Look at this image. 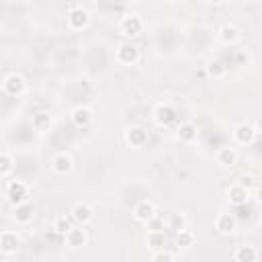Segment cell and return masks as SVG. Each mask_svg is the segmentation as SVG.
Listing matches in <instances>:
<instances>
[{
	"instance_id": "obj_18",
	"label": "cell",
	"mask_w": 262,
	"mask_h": 262,
	"mask_svg": "<svg viewBox=\"0 0 262 262\" xmlns=\"http://www.w3.org/2000/svg\"><path fill=\"white\" fill-rule=\"evenodd\" d=\"M217 37H219L221 43H225V45H233V43L239 39V31H237L235 25H231V23H223V25L217 29Z\"/></svg>"
},
{
	"instance_id": "obj_19",
	"label": "cell",
	"mask_w": 262,
	"mask_h": 262,
	"mask_svg": "<svg viewBox=\"0 0 262 262\" xmlns=\"http://www.w3.org/2000/svg\"><path fill=\"white\" fill-rule=\"evenodd\" d=\"M33 205L29 203V201H25V203H18V205H14V221L18 223V225H27V223H31L33 221Z\"/></svg>"
},
{
	"instance_id": "obj_32",
	"label": "cell",
	"mask_w": 262,
	"mask_h": 262,
	"mask_svg": "<svg viewBox=\"0 0 262 262\" xmlns=\"http://www.w3.org/2000/svg\"><path fill=\"white\" fill-rule=\"evenodd\" d=\"M174 262H176V260H174Z\"/></svg>"
},
{
	"instance_id": "obj_29",
	"label": "cell",
	"mask_w": 262,
	"mask_h": 262,
	"mask_svg": "<svg viewBox=\"0 0 262 262\" xmlns=\"http://www.w3.org/2000/svg\"><path fill=\"white\" fill-rule=\"evenodd\" d=\"M237 184H239V186H244L248 192H252V190H256V188H258V180H256V176H254V174H242V176H239V180H237Z\"/></svg>"
},
{
	"instance_id": "obj_31",
	"label": "cell",
	"mask_w": 262,
	"mask_h": 262,
	"mask_svg": "<svg viewBox=\"0 0 262 262\" xmlns=\"http://www.w3.org/2000/svg\"><path fill=\"white\" fill-rule=\"evenodd\" d=\"M4 262H12V260H4Z\"/></svg>"
},
{
	"instance_id": "obj_12",
	"label": "cell",
	"mask_w": 262,
	"mask_h": 262,
	"mask_svg": "<svg viewBox=\"0 0 262 262\" xmlns=\"http://www.w3.org/2000/svg\"><path fill=\"white\" fill-rule=\"evenodd\" d=\"M63 237H66L68 248H72V250H78V248L86 246V242H88V233H86V229L82 225H76V227L72 225Z\"/></svg>"
},
{
	"instance_id": "obj_20",
	"label": "cell",
	"mask_w": 262,
	"mask_h": 262,
	"mask_svg": "<svg viewBox=\"0 0 262 262\" xmlns=\"http://www.w3.org/2000/svg\"><path fill=\"white\" fill-rule=\"evenodd\" d=\"M70 117H72V123L76 127H88L92 123V111L88 106H76Z\"/></svg>"
},
{
	"instance_id": "obj_8",
	"label": "cell",
	"mask_w": 262,
	"mask_h": 262,
	"mask_svg": "<svg viewBox=\"0 0 262 262\" xmlns=\"http://www.w3.org/2000/svg\"><path fill=\"white\" fill-rule=\"evenodd\" d=\"M6 194L14 205L25 203V201H29V184L23 180H10L6 186Z\"/></svg>"
},
{
	"instance_id": "obj_11",
	"label": "cell",
	"mask_w": 262,
	"mask_h": 262,
	"mask_svg": "<svg viewBox=\"0 0 262 262\" xmlns=\"http://www.w3.org/2000/svg\"><path fill=\"white\" fill-rule=\"evenodd\" d=\"M154 121L160 125V127H168L170 123L176 121V108L168 102H160L154 111Z\"/></svg>"
},
{
	"instance_id": "obj_13",
	"label": "cell",
	"mask_w": 262,
	"mask_h": 262,
	"mask_svg": "<svg viewBox=\"0 0 262 262\" xmlns=\"http://www.w3.org/2000/svg\"><path fill=\"white\" fill-rule=\"evenodd\" d=\"M225 196H227L229 205H233V207H242V205H246V203H248L250 192H248L244 186H239L237 182H233V184H229V186H227Z\"/></svg>"
},
{
	"instance_id": "obj_6",
	"label": "cell",
	"mask_w": 262,
	"mask_h": 262,
	"mask_svg": "<svg viewBox=\"0 0 262 262\" xmlns=\"http://www.w3.org/2000/svg\"><path fill=\"white\" fill-rule=\"evenodd\" d=\"M213 225H215V229H217L221 235H231V233L237 229V219L233 217V213L221 211V213H217Z\"/></svg>"
},
{
	"instance_id": "obj_14",
	"label": "cell",
	"mask_w": 262,
	"mask_h": 262,
	"mask_svg": "<svg viewBox=\"0 0 262 262\" xmlns=\"http://www.w3.org/2000/svg\"><path fill=\"white\" fill-rule=\"evenodd\" d=\"M237 149L233 147V145H221L219 149H217V154H215V160H217V164H221L223 168H231V166H235L237 164Z\"/></svg>"
},
{
	"instance_id": "obj_30",
	"label": "cell",
	"mask_w": 262,
	"mask_h": 262,
	"mask_svg": "<svg viewBox=\"0 0 262 262\" xmlns=\"http://www.w3.org/2000/svg\"><path fill=\"white\" fill-rule=\"evenodd\" d=\"M151 262H174V256L168 250H158L151 254Z\"/></svg>"
},
{
	"instance_id": "obj_21",
	"label": "cell",
	"mask_w": 262,
	"mask_h": 262,
	"mask_svg": "<svg viewBox=\"0 0 262 262\" xmlns=\"http://www.w3.org/2000/svg\"><path fill=\"white\" fill-rule=\"evenodd\" d=\"M145 244H147V248H151V250H164V246H166V233L162 231V229H149L147 231V235H145Z\"/></svg>"
},
{
	"instance_id": "obj_4",
	"label": "cell",
	"mask_w": 262,
	"mask_h": 262,
	"mask_svg": "<svg viewBox=\"0 0 262 262\" xmlns=\"http://www.w3.org/2000/svg\"><path fill=\"white\" fill-rule=\"evenodd\" d=\"M119 31L125 37H137L143 31V18L139 14H125L119 23Z\"/></svg>"
},
{
	"instance_id": "obj_7",
	"label": "cell",
	"mask_w": 262,
	"mask_h": 262,
	"mask_svg": "<svg viewBox=\"0 0 262 262\" xmlns=\"http://www.w3.org/2000/svg\"><path fill=\"white\" fill-rule=\"evenodd\" d=\"M18 248H20V235H18V231L6 229V231L0 233V252L2 254L12 256V254L18 252Z\"/></svg>"
},
{
	"instance_id": "obj_27",
	"label": "cell",
	"mask_w": 262,
	"mask_h": 262,
	"mask_svg": "<svg viewBox=\"0 0 262 262\" xmlns=\"http://www.w3.org/2000/svg\"><path fill=\"white\" fill-rule=\"evenodd\" d=\"M33 127H35V131L45 133V131L51 127V117H49L47 113H37V115H33Z\"/></svg>"
},
{
	"instance_id": "obj_16",
	"label": "cell",
	"mask_w": 262,
	"mask_h": 262,
	"mask_svg": "<svg viewBox=\"0 0 262 262\" xmlns=\"http://www.w3.org/2000/svg\"><path fill=\"white\" fill-rule=\"evenodd\" d=\"M125 139L131 147H141L145 141H147V131L141 127V125H131L127 127L125 131Z\"/></svg>"
},
{
	"instance_id": "obj_9",
	"label": "cell",
	"mask_w": 262,
	"mask_h": 262,
	"mask_svg": "<svg viewBox=\"0 0 262 262\" xmlns=\"http://www.w3.org/2000/svg\"><path fill=\"white\" fill-rule=\"evenodd\" d=\"M2 90L8 94V96H18L23 90H25V78L16 72H10L4 76L2 80Z\"/></svg>"
},
{
	"instance_id": "obj_24",
	"label": "cell",
	"mask_w": 262,
	"mask_h": 262,
	"mask_svg": "<svg viewBox=\"0 0 262 262\" xmlns=\"http://www.w3.org/2000/svg\"><path fill=\"white\" fill-rule=\"evenodd\" d=\"M164 225H166V229H172L174 233L176 231H180V229H186V217H184V213H170L168 217H166V221H164Z\"/></svg>"
},
{
	"instance_id": "obj_25",
	"label": "cell",
	"mask_w": 262,
	"mask_h": 262,
	"mask_svg": "<svg viewBox=\"0 0 262 262\" xmlns=\"http://www.w3.org/2000/svg\"><path fill=\"white\" fill-rule=\"evenodd\" d=\"M178 137H180V141H184V143H192V141L196 139V125L190 123V121L180 123V127H178Z\"/></svg>"
},
{
	"instance_id": "obj_28",
	"label": "cell",
	"mask_w": 262,
	"mask_h": 262,
	"mask_svg": "<svg viewBox=\"0 0 262 262\" xmlns=\"http://www.w3.org/2000/svg\"><path fill=\"white\" fill-rule=\"evenodd\" d=\"M12 168H14V160H12V156L6 154V151H0V176L10 174Z\"/></svg>"
},
{
	"instance_id": "obj_17",
	"label": "cell",
	"mask_w": 262,
	"mask_h": 262,
	"mask_svg": "<svg viewBox=\"0 0 262 262\" xmlns=\"http://www.w3.org/2000/svg\"><path fill=\"white\" fill-rule=\"evenodd\" d=\"M74 166V160L68 151H57L53 158H51V168L55 174H68Z\"/></svg>"
},
{
	"instance_id": "obj_26",
	"label": "cell",
	"mask_w": 262,
	"mask_h": 262,
	"mask_svg": "<svg viewBox=\"0 0 262 262\" xmlns=\"http://www.w3.org/2000/svg\"><path fill=\"white\" fill-rule=\"evenodd\" d=\"M53 231L55 233H59V235H66L68 233V229L72 227V217L70 215H57L55 219H53Z\"/></svg>"
},
{
	"instance_id": "obj_23",
	"label": "cell",
	"mask_w": 262,
	"mask_h": 262,
	"mask_svg": "<svg viewBox=\"0 0 262 262\" xmlns=\"http://www.w3.org/2000/svg\"><path fill=\"white\" fill-rule=\"evenodd\" d=\"M194 242H196L194 231H190V229H180V231H176L174 244L178 246V250H188V248L194 246Z\"/></svg>"
},
{
	"instance_id": "obj_5",
	"label": "cell",
	"mask_w": 262,
	"mask_h": 262,
	"mask_svg": "<svg viewBox=\"0 0 262 262\" xmlns=\"http://www.w3.org/2000/svg\"><path fill=\"white\" fill-rule=\"evenodd\" d=\"M70 217H72V221H76L78 225H88L90 221H92V217H94V211H92V207L86 203V201H78V203H74V207L70 209Z\"/></svg>"
},
{
	"instance_id": "obj_22",
	"label": "cell",
	"mask_w": 262,
	"mask_h": 262,
	"mask_svg": "<svg viewBox=\"0 0 262 262\" xmlns=\"http://www.w3.org/2000/svg\"><path fill=\"white\" fill-rule=\"evenodd\" d=\"M205 70H207V74H209L213 80H221V78L227 74V66H225L221 59H217V57H211V59L207 61Z\"/></svg>"
},
{
	"instance_id": "obj_1",
	"label": "cell",
	"mask_w": 262,
	"mask_h": 262,
	"mask_svg": "<svg viewBox=\"0 0 262 262\" xmlns=\"http://www.w3.org/2000/svg\"><path fill=\"white\" fill-rule=\"evenodd\" d=\"M66 20H68V27H70L72 31H82V29H86L88 23H90V12H88L82 4L74 2V4H70V8H68Z\"/></svg>"
},
{
	"instance_id": "obj_3",
	"label": "cell",
	"mask_w": 262,
	"mask_h": 262,
	"mask_svg": "<svg viewBox=\"0 0 262 262\" xmlns=\"http://www.w3.org/2000/svg\"><path fill=\"white\" fill-rule=\"evenodd\" d=\"M258 135V125H250V123H237L231 131V137L237 145H250Z\"/></svg>"
},
{
	"instance_id": "obj_2",
	"label": "cell",
	"mask_w": 262,
	"mask_h": 262,
	"mask_svg": "<svg viewBox=\"0 0 262 262\" xmlns=\"http://www.w3.org/2000/svg\"><path fill=\"white\" fill-rule=\"evenodd\" d=\"M139 47L131 41H123L117 45L115 49V59L121 63V66H135L139 61Z\"/></svg>"
},
{
	"instance_id": "obj_15",
	"label": "cell",
	"mask_w": 262,
	"mask_h": 262,
	"mask_svg": "<svg viewBox=\"0 0 262 262\" xmlns=\"http://www.w3.org/2000/svg\"><path fill=\"white\" fill-rule=\"evenodd\" d=\"M258 248L254 244H239L233 250V260L235 262H256L258 260Z\"/></svg>"
},
{
	"instance_id": "obj_10",
	"label": "cell",
	"mask_w": 262,
	"mask_h": 262,
	"mask_svg": "<svg viewBox=\"0 0 262 262\" xmlns=\"http://www.w3.org/2000/svg\"><path fill=\"white\" fill-rule=\"evenodd\" d=\"M133 217H135V221H139V223H149V221L156 217V205H154L151 201H147V199H141V201L135 203V207H133Z\"/></svg>"
}]
</instances>
